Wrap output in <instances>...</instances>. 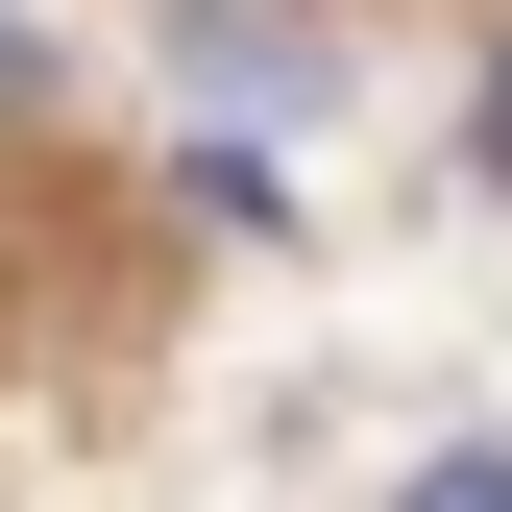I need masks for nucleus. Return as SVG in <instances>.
<instances>
[{"label": "nucleus", "instance_id": "1", "mask_svg": "<svg viewBox=\"0 0 512 512\" xmlns=\"http://www.w3.org/2000/svg\"><path fill=\"white\" fill-rule=\"evenodd\" d=\"M196 98H220V122H293V98H342V49H317V25H244V0H220V25H196Z\"/></svg>", "mask_w": 512, "mask_h": 512}, {"label": "nucleus", "instance_id": "3", "mask_svg": "<svg viewBox=\"0 0 512 512\" xmlns=\"http://www.w3.org/2000/svg\"><path fill=\"white\" fill-rule=\"evenodd\" d=\"M464 147H488V171H512V49H488V98H464Z\"/></svg>", "mask_w": 512, "mask_h": 512}, {"label": "nucleus", "instance_id": "2", "mask_svg": "<svg viewBox=\"0 0 512 512\" xmlns=\"http://www.w3.org/2000/svg\"><path fill=\"white\" fill-rule=\"evenodd\" d=\"M391 512H512V464H488V439H464V464H415Z\"/></svg>", "mask_w": 512, "mask_h": 512}]
</instances>
